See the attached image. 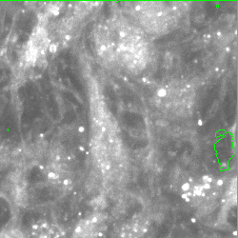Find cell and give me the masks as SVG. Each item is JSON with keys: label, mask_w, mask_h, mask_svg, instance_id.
I'll return each instance as SVG.
<instances>
[{"label": "cell", "mask_w": 238, "mask_h": 238, "mask_svg": "<svg viewBox=\"0 0 238 238\" xmlns=\"http://www.w3.org/2000/svg\"><path fill=\"white\" fill-rule=\"evenodd\" d=\"M102 234V227L98 217L84 220L76 227L72 238H99Z\"/></svg>", "instance_id": "1"}, {"label": "cell", "mask_w": 238, "mask_h": 238, "mask_svg": "<svg viewBox=\"0 0 238 238\" xmlns=\"http://www.w3.org/2000/svg\"><path fill=\"white\" fill-rule=\"evenodd\" d=\"M32 236L34 238H61L62 230L57 225L41 222L33 226Z\"/></svg>", "instance_id": "2"}, {"label": "cell", "mask_w": 238, "mask_h": 238, "mask_svg": "<svg viewBox=\"0 0 238 238\" xmlns=\"http://www.w3.org/2000/svg\"><path fill=\"white\" fill-rule=\"evenodd\" d=\"M148 231V226L144 222L133 221L124 225L121 229L122 238H142Z\"/></svg>", "instance_id": "3"}, {"label": "cell", "mask_w": 238, "mask_h": 238, "mask_svg": "<svg viewBox=\"0 0 238 238\" xmlns=\"http://www.w3.org/2000/svg\"><path fill=\"white\" fill-rule=\"evenodd\" d=\"M0 238H27V236L21 230L13 227L0 231Z\"/></svg>", "instance_id": "4"}, {"label": "cell", "mask_w": 238, "mask_h": 238, "mask_svg": "<svg viewBox=\"0 0 238 238\" xmlns=\"http://www.w3.org/2000/svg\"><path fill=\"white\" fill-rule=\"evenodd\" d=\"M182 189H183L184 191H188L189 189H190V185H189V184H185V185L182 187Z\"/></svg>", "instance_id": "5"}, {"label": "cell", "mask_w": 238, "mask_h": 238, "mask_svg": "<svg viewBox=\"0 0 238 238\" xmlns=\"http://www.w3.org/2000/svg\"><path fill=\"white\" fill-rule=\"evenodd\" d=\"M222 184H223V181H222V180H218V181H217V185L218 186H221Z\"/></svg>", "instance_id": "6"}, {"label": "cell", "mask_w": 238, "mask_h": 238, "mask_svg": "<svg viewBox=\"0 0 238 238\" xmlns=\"http://www.w3.org/2000/svg\"><path fill=\"white\" fill-rule=\"evenodd\" d=\"M125 35H126V33H125L124 32H120V36H121V37H124Z\"/></svg>", "instance_id": "7"}, {"label": "cell", "mask_w": 238, "mask_h": 238, "mask_svg": "<svg viewBox=\"0 0 238 238\" xmlns=\"http://www.w3.org/2000/svg\"><path fill=\"white\" fill-rule=\"evenodd\" d=\"M79 132H80V133H83V132H84V128H83V127H80V128H79Z\"/></svg>", "instance_id": "8"}, {"label": "cell", "mask_w": 238, "mask_h": 238, "mask_svg": "<svg viewBox=\"0 0 238 238\" xmlns=\"http://www.w3.org/2000/svg\"><path fill=\"white\" fill-rule=\"evenodd\" d=\"M105 50H106V47H105V46H104V45L101 46V51H105Z\"/></svg>", "instance_id": "9"}, {"label": "cell", "mask_w": 238, "mask_h": 238, "mask_svg": "<svg viewBox=\"0 0 238 238\" xmlns=\"http://www.w3.org/2000/svg\"><path fill=\"white\" fill-rule=\"evenodd\" d=\"M79 149H80V151H84V148H83V147H80Z\"/></svg>", "instance_id": "10"}, {"label": "cell", "mask_w": 238, "mask_h": 238, "mask_svg": "<svg viewBox=\"0 0 238 238\" xmlns=\"http://www.w3.org/2000/svg\"><path fill=\"white\" fill-rule=\"evenodd\" d=\"M66 39H70V35H67L66 36Z\"/></svg>", "instance_id": "11"}]
</instances>
